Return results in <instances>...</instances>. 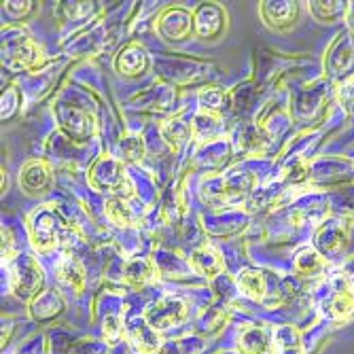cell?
Segmentation results:
<instances>
[{
  "label": "cell",
  "mask_w": 354,
  "mask_h": 354,
  "mask_svg": "<svg viewBox=\"0 0 354 354\" xmlns=\"http://www.w3.org/2000/svg\"><path fill=\"white\" fill-rule=\"evenodd\" d=\"M320 314L329 323H348L354 318V280L344 272L329 278L327 291L320 299Z\"/></svg>",
  "instance_id": "obj_1"
},
{
  "label": "cell",
  "mask_w": 354,
  "mask_h": 354,
  "mask_svg": "<svg viewBox=\"0 0 354 354\" xmlns=\"http://www.w3.org/2000/svg\"><path fill=\"white\" fill-rule=\"evenodd\" d=\"M89 185L98 191H111L115 198H130L132 183L125 176L123 164L111 155H102L89 172Z\"/></svg>",
  "instance_id": "obj_2"
},
{
  "label": "cell",
  "mask_w": 354,
  "mask_h": 354,
  "mask_svg": "<svg viewBox=\"0 0 354 354\" xmlns=\"http://www.w3.org/2000/svg\"><path fill=\"white\" fill-rule=\"evenodd\" d=\"M325 71L333 81L350 83L354 81V32L346 30L331 43L325 55Z\"/></svg>",
  "instance_id": "obj_3"
},
{
  "label": "cell",
  "mask_w": 354,
  "mask_h": 354,
  "mask_svg": "<svg viewBox=\"0 0 354 354\" xmlns=\"http://www.w3.org/2000/svg\"><path fill=\"white\" fill-rule=\"evenodd\" d=\"M43 268L37 263L32 257H21L11 268V278H9V288L17 299L32 301L43 286Z\"/></svg>",
  "instance_id": "obj_4"
},
{
  "label": "cell",
  "mask_w": 354,
  "mask_h": 354,
  "mask_svg": "<svg viewBox=\"0 0 354 354\" xmlns=\"http://www.w3.org/2000/svg\"><path fill=\"white\" fill-rule=\"evenodd\" d=\"M3 62L9 68H39L41 66V49L30 41L26 32H7L3 39Z\"/></svg>",
  "instance_id": "obj_5"
},
{
  "label": "cell",
  "mask_w": 354,
  "mask_h": 354,
  "mask_svg": "<svg viewBox=\"0 0 354 354\" xmlns=\"http://www.w3.org/2000/svg\"><path fill=\"white\" fill-rule=\"evenodd\" d=\"M142 318L149 323V327L155 329L157 333L159 331H168V329L178 327L180 323H185L187 304L180 297L168 295V297H162L159 301L151 304Z\"/></svg>",
  "instance_id": "obj_6"
},
{
  "label": "cell",
  "mask_w": 354,
  "mask_h": 354,
  "mask_svg": "<svg viewBox=\"0 0 354 354\" xmlns=\"http://www.w3.org/2000/svg\"><path fill=\"white\" fill-rule=\"evenodd\" d=\"M30 240L41 252H49L57 246V221L51 210H37L30 218Z\"/></svg>",
  "instance_id": "obj_7"
},
{
  "label": "cell",
  "mask_w": 354,
  "mask_h": 354,
  "mask_svg": "<svg viewBox=\"0 0 354 354\" xmlns=\"http://www.w3.org/2000/svg\"><path fill=\"white\" fill-rule=\"evenodd\" d=\"M240 354H276L274 329L268 325H250L244 327L238 335Z\"/></svg>",
  "instance_id": "obj_8"
},
{
  "label": "cell",
  "mask_w": 354,
  "mask_h": 354,
  "mask_svg": "<svg viewBox=\"0 0 354 354\" xmlns=\"http://www.w3.org/2000/svg\"><path fill=\"white\" fill-rule=\"evenodd\" d=\"M57 121H59L62 130L66 132L71 138H75L77 142H83V140H87L93 134L91 119L87 117V113H83L77 106L62 104L57 109Z\"/></svg>",
  "instance_id": "obj_9"
},
{
  "label": "cell",
  "mask_w": 354,
  "mask_h": 354,
  "mask_svg": "<svg viewBox=\"0 0 354 354\" xmlns=\"http://www.w3.org/2000/svg\"><path fill=\"white\" fill-rule=\"evenodd\" d=\"M159 35L166 41H183L191 35L193 30V15L180 7L164 11V15L159 17Z\"/></svg>",
  "instance_id": "obj_10"
},
{
  "label": "cell",
  "mask_w": 354,
  "mask_h": 354,
  "mask_svg": "<svg viewBox=\"0 0 354 354\" xmlns=\"http://www.w3.org/2000/svg\"><path fill=\"white\" fill-rule=\"evenodd\" d=\"M223 26H225V11L214 3L202 5L193 13V30L202 39H216L223 32Z\"/></svg>",
  "instance_id": "obj_11"
},
{
  "label": "cell",
  "mask_w": 354,
  "mask_h": 354,
  "mask_svg": "<svg viewBox=\"0 0 354 354\" xmlns=\"http://www.w3.org/2000/svg\"><path fill=\"white\" fill-rule=\"evenodd\" d=\"M19 185L28 193V196H37V193H45L51 185V170L45 162L32 159L19 172Z\"/></svg>",
  "instance_id": "obj_12"
},
{
  "label": "cell",
  "mask_w": 354,
  "mask_h": 354,
  "mask_svg": "<svg viewBox=\"0 0 354 354\" xmlns=\"http://www.w3.org/2000/svg\"><path fill=\"white\" fill-rule=\"evenodd\" d=\"M316 248L323 252V257H333L339 254L346 246V227L339 221H329L320 225V230L316 232Z\"/></svg>",
  "instance_id": "obj_13"
},
{
  "label": "cell",
  "mask_w": 354,
  "mask_h": 354,
  "mask_svg": "<svg viewBox=\"0 0 354 354\" xmlns=\"http://www.w3.org/2000/svg\"><path fill=\"white\" fill-rule=\"evenodd\" d=\"M115 66L125 77H140L149 68V55H147V51L140 45L130 43L117 55Z\"/></svg>",
  "instance_id": "obj_14"
},
{
  "label": "cell",
  "mask_w": 354,
  "mask_h": 354,
  "mask_svg": "<svg viewBox=\"0 0 354 354\" xmlns=\"http://www.w3.org/2000/svg\"><path fill=\"white\" fill-rule=\"evenodd\" d=\"M62 312H64V299L57 291H43L30 301V316L39 320V323L53 320Z\"/></svg>",
  "instance_id": "obj_15"
},
{
  "label": "cell",
  "mask_w": 354,
  "mask_h": 354,
  "mask_svg": "<svg viewBox=\"0 0 354 354\" xmlns=\"http://www.w3.org/2000/svg\"><path fill=\"white\" fill-rule=\"evenodd\" d=\"M130 344L136 350V354H157L162 350V342L157 337V331L149 327V323L142 320H136L130 329Z\"/></svg>",
  "instance_id": "obj_16"
},
{
  "label": "cell",
  "mask_w": 354,
  "mask_h": 354,
  "mask_svg": "<svg viewBox=\"0 0 354 354\" xmlns=\"http://www.w3.org/2000/svg\"><path fill=\"white\" fill-rule=\"evenodd\" d=\"M261 15L268 26L276 30H284L295 24L297 17V3H263Z\"/></svg>",
  "instance_id": "obj_17"
},
{
  "label": "cell",
  "mask_w": 354,
  "mask_h": 354,
  "mask_svg": "<svg viewBox=\"0 0 354 354\" xmlns=\"http://www.w3.org/2000/svg\"><path fill=\"white\" fill-rule=\"evenodd\" d=\"M55 274H57V280L62 284H66L68 288H73L77 295L83 293L85 270L79 259H75V257H64V259H59V263L55 266Z\"/></svg>",
  "instance_id": "obj_18"
},
{
  "label": "cell",
  "mask_w": 354,
  "mask_h": 354,
  "mask_svg": "<svg viewBox=\"0 0 354 354\" xmlns=\"http://www.w3.org/2000/svg\"><path fill=\"white\" fill-rule=\"evenodd\" d=\"M238 288L242 295L254 301H263L268 297V282H266L263 272L259 270H250V268L242 270L238 274Z\"/></svg>",
  "instance_id": "obj_19"
},
{
  "label": "cell",
  "mask_w": 354,
  "mask_h": 354,
  "mask_svg": "<svg viewBox=\"0 0 354 354\" xmlns=\"http://www.w3.org/2000/svg\"><path fill=\"white\" fill-rule=\"evenodd\" d=\"M327 270L325 257L314 248H304L295 257V274L301 278H316Z\"/></svg>",
  "instance_id": "obj_20"
},
{
  "label": "cell",
  "mask_w": 354,
  "mask_h": 354,
  "mask_svg": "<svg viewBox=\"0 0 354 354\" xmlns=\"http://www.w3.org/2000/svg\"><path fill=\"white\" fill-rule=\"evenodd\" d=\"M274 339H276V354H306L304 339L297 327L284 325L274 329Z\"/></svg>",
  "instance_id": "obj_21"
},
{
  "label": "cell",
  "mask_w": 354,
  "mask_h": 354,
  "mask_svg": "<svg viewBox=\"0 0 354 354\" xmlns=\"http://www.w3.org/2000/svg\"><path fill=\"white\" fill-rule=\"evenodd\" d=\"M155 274H157V266L151 259H132V261H127L123 268L125 282H130L136 288L149 284L155 278Z\"/></svg>",
  "instance_id": "obj_22"
},
{
  "label": "cell",
  "mask_w": 354,
  "mask_h": 354,
  "mask_svg": "<svg viewBox=\"0 0 354 354\" xmlns=\"http://www.w3.org/2000/svg\"><path fill=\"white\" fill-rule=\"evenodd\" d=\"M191 263H193V268H196L206 278H216L225 270L223 259L208 246H202V248H198L196 252H193Z\"/></svg>",
  "instance_id": "obj_23"
},
{
  "label": "cell",
  "mask_w": 354,
  "mask_h": 354,
  "mask_svg": "<svg viewBox=\"0 0 354 354\" xmlns=\"http://www.w3.org/2000/svg\"><path fill=\"white\" fill-rule=\"evenodd\" d=\"M106 216L119 225V227H134L138 216L134 212V208L127 202V198H113L106 202Z\"/></svg>",
  "instance_id": "obj_24"
},
{
  "label": "cell",
  "mask_w": 354,
  "mask_h": 354,
  "mask_svg": "<svg viewBox=\"0 0 354 354\" xmlns=\"http://www.w3.org/2000/svg\"><path fill=\"white\" fill-rule=\"evenodd\" d=\"M162 136L172 149H180L193 136V130L189 123H185L180 119H172L162 125Z\"/></svg>",
  "instance_id": "obj_25"
},
{
  "label": "cell",
  "mask_w": 354,
  "mask_h": 354,
  "mask_svg": "<svg viewBox=\"0 0 354 354\" xmlns=\"http://www.w3.org/2000/svg\"><path fill=\"white\" fill-rule=\"evenodd\" d=\"M308 9L318 21H333V19L346 15L348 3H310Z\"/></svg>",
  "instance_id": "obj_26"
},
{
  "label": "cell",
  "mask_w": 354,
  "mask_h": 354,
  "mask_svg": "<svg viewBox=\"0 0 354 354\" xmlns=\"http://www.w3.org/2000/svg\"><path fill=\"white\" fill-rule=\"evenodd\" d=\"M218 127V119L214 115H208V113H202L196 117V121L191 123V130H193V136H196L198 140H208L214 136Z\"/></svg>",
  "instance_id": "obj_27"
},
{
  "label": "cell",
  "mask_w": 354,
  "mask_h": 354,
  "mask_svg": "<svg viewBox=\"0 0 354 354\" xmlns=\"http://www.w3.org/2000/svg\"><path fill=\"white\" fill-rule=\"evenodd\" d=\"M238 142H240L242 151H263L268 140H266V136H263V132L259 130V127L246 125V127H242Z\"/></svg>",
  "instance_id": "obj_28"
},
{
  "label": "cell",
  "mask_w": 354,
  "mask_h": 354,
  "mask_svg": "<svg viewBox=\"0 0 354 354\" xmlns=\"http://www.w3.org/2000/svg\"><path fill=\"white\" fill-rule=\"evenodd\" d=\"M200 350H202V344L196 339H178V342L164 344L157 354H200Z\"/></svg>",
  "instance_id": "obj_29"
},
{
  "label": "cell",
  "mask_w": 354,
  "mask_h": 354,
  "mask_svg": "<svg viewBox=\"0 0 354 354\" xmlns=\"http://www.w3.org/2000/svg\"><path fill=\"white\" fill-rule=\"evenodd\" d=\"M223 98H225V93L218 91V89H204V91H200V106H202L208 115H214V111L221 109Z\"/></svg>",
  "instance_id": "obj_30"
},
{
  "label": "cell",
  "mask_w": 354,
  "mask_h": 354,
  "mask_svg": "<svg viewBox=\"0 0 354 354\" xmlns=\"http://www.w3.org/2000/svg\"><path fill=\"white\" fill-rule=\"evenodd\" d=\"M121 155L123 159H130V162H138L145 155V142L140 138H125L121 142Z\"/></svg>",
  "instance_id": "obj_31"
},
{
  "label": "cell",
  "mask_w": 354,
  "mask_h": 354,
  "mask_svg": "<svg viewBox=\"0 0 354 354\" xmlns=\"http://www.w3.org/2000/svg\"><path fill=\"white\" fill-rule=\"evenodd\" d=\"M17 254V244H15V236L9 227H3V259L11 261Z\"/></svg>",
  "instance_id": "obj_32"
},
{
  "label": "cell",
  "mask_w": 354,
  "mask_h": 354,
  "mask_svg": "<svg viewBox=\"0 0 354 354\" xmlns=\"http://www.w3.org/2000/svg\"><path fill=\"white\" fill-rule=\"evenodd\" d=\"M306 174H308V166H306L304 162H297V164H293V166H288V170H286V178L291 180V183H301V180H306Z\"/></svg>",
  "instance_id": "obj_33"
},
{
  "label": "cell",
  "mask_w": 354,
  "mask_h": 354,
  "mask_svg": "<svg viewBox=\"0 0 354 354\" xmlns=\"http://www.w3.org/2000/svg\"><path fill=\"white\" fill-rule=\"evenodd\" d=\"M15 93L13 91H7L3 95V119H9L13 113H15Z\"/></svg>",
  "instance_id": "obj_34"
},
{
  "label": "cell",
  "mask_w": 354,
  "mask_h": 354,
  "mask_svg": "<svg viewBox=\"0 0 354 354\" xmlns=\"http://www.w3.org/2000/svg\"><path fill=\"white\" fill-rule=\"evenodd\" d=\"M342 102H344L350 111H354V81H350V83H346V85L342 87Z\"/></svg>",
  "instance_id": "obj_35"
},
{
  "label": "cell",
  "mask_w": 354,
  "mask_h": 354,
  "mask_svg": "<svg viewBox=\"0 0 354 354\" xmlns=\"http://www.w3.org/2000/svg\"><path fill=\"white\" fill-rule=\"evenodd\" d=\"M32 9V3H7V13H11L13 17L26 15Z\"/></svg>",
  "instance_id": "obj_36"
},
{
  "label": "cell",
  "mask_w": 354,
  "mask_h": 354,
  "mask_svg": "<svg viewBox=\"0 0 354 354\" xmlns=\"http://www.w3.org/2000/svg\"><path fill=\"white\" fill-rule=\"evenodd\" d=\"M132 350H134V348H132V344H127V346H119V344H115V348L111 350V354H134Z\"/></svg>",
  "instance_id": "obj_37"
},
{
  "label": "cell",
  "mask_w": 354,
  "mask_h": 354,
  "mask_svg": "<svg viewBox=\"0 0 354 354\" xmlns=\"http://www.w3.org/2000/svg\"><path fill=\"white\" fill-rule=\"evenodd\" d=\"M346 17H348V24H350V30L354 32V3L348 5V11H346Z\"/></svg>",
  "instance_id": "obj_38"
}]
</instances>
